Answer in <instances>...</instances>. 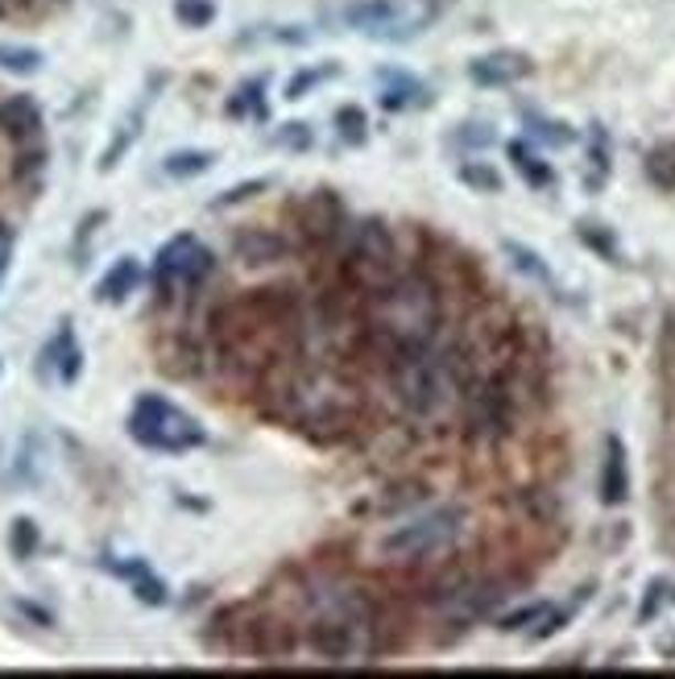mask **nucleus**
<instances>
[{
	"instance_id": "nucleus-29",
	"label": "nucleus",
	"mask_w": 675,
	"mask_h": 679,
	"mask_svg": "<svg viewBox=\"0 0 675 679\" xmlns=\"http://www.w3.org/2000/svg\"><path fill=\"white\" fill-rule=\"evenodd\" d=\"M551 610V605H526V610H518V613H510V617H502V629L506 634H514V629H526L531 622H539L543 613Z\"/></svg>"
},
{
	"instance_id": "nucleus-10",
	"label": "nucleus",
	"mask_w": 675,
	"mask_h": 679,
	"mask_svg": "<svg viewBox=\"0 0 675 679\" xmlns=\"http://www.w3.org/2000/svg\"><path fill=\"white\" fill-rule=\"evenodd\" d=\"M240 646H245L249 655H261V659H278V655H290V650H294V634H290L287 622L261 617V622H249V626H245Z\"/></svg>"
},
{
	"instance_id": "nucleus-15",
	"label": "nucleus",
	"mask_w": 675,
	"mask_h": 679,
	"mask_svg": "<svg viewBox=\"0 0 675 679\" xmlns=\"http://www.w3.org/2000/svg\"><path fill=\"white\" fill-rule=\"evenodd\" d=\"M141 282V266H137V257H120L113 270L100 278V287H96V299L100 303H120V299H129Z\"/></svg>"
},
{
	"instance_id": "nucleus-21",
	"label": "nucleus",
	"mask_w": 675,
	"mask_h": 679,
	"mask_svg": "<svg viewBox=\"0 0 675 679\" xmlns=\"http://www.w3.org/2000/svg\"><path fill=\"white\" fill-rule=\"evenodd\" d=\"M261 79L237 87V96L228 100V117H266V100H261Z\"/></svg>"
},
{
	"instance_id": "nucleus-9",
	"label": "nucleus",
	"mask_w": 675,
	"mask_h": 679,
	"mask_svg": "<svg viewBox=\"0 0 675 679\" xmlns=\"http://www.w3.org/2000/svg\"><path fill=\"white\" fill-rule=\"evenodd\" d=\"M531 75V58L518 51H493L469 63V79L481 87H506Z\"/></svg>"
},
{
	"instance_id": "nucleus-26",
	"label": "nucleus",
	"mask_w": 675,
	"mask_h": 679,
	"mask_svg": "<svg viewBox=\"0 0 675 679\" xmlns=\"http://www.w3.org/2000/svg\"><path fill=\"white\" fill-rule=\"evenodd\" d=\"M506 254L514 257V266H518V270H523V273H531V278H539V282H547V278H551V273H547V266H543V257H539V254H531V249H523V245H514V240H510V245H506Z\"/></svg>"
},
{
	"instance_id": "nucleus-6",
	"label": "nucleus",
	"mask_w": 675,
	"mask_h": 679,
	"mask_svg": "<svg viewBox=\"0 0 675 679\" xmlns=\"http://www.w3.org/2000/svg\"><path fill=\"white\" fill-rule=\"evenodd\" d=\"M510 427V394L502 381H481L469 394V431L473 435H502Z\"/></svg>"
},
{
	"instance_id": "nucleus-4",
	"label": "nucleus",
	"mask_w": 675,
	"mask_h": 679,
	"mask_svg": "<svg viewBox=\"0 0 675 679\" xmlns=\"http://www.w3.org/2000/svg\"><path fill=\"white\" fill-rule=\"evenodd\" d=\"M431 18H436L431 0H365V4L349 9V25H356L369 37H389V42L422 34V25Z\"/></svg>"
},
{
	"instance_id": "nucleus-34",
	"label": "nucleus",
	"mask_w": 675,
	"mask_h": 679,
	"mask_svg": "<svg viewBox=\"0 0 675 679\" xmlns=\"http://www.w3.org/2000/svg\"><path fill=\"white\" fill-rule=\"evenodd\" d=\"M311 141V133H307V125H287V133H278V146H307Z\"/></svg>"
},
{
	"instance_id": "nucleus-31",
	"label": "nucleus",
	"mask_w": 675,
	"mask_h": 679,
	"mask_svg": "<svg viewBox=\"0 0 675 679\" xmlns=\"http://www.w3.org/2000/svg\"><path fill=\"white\" fill-rule=\"evenodd\" d=\"M270 183L266 179H257V183H240V187H233L228 195H219L216 207H228V204H240V200H249V195H257V191H266Z\"/></svg>"
},
{
	"instance_id": "nucleus-23",
	"label": "nucleus",
	"mask_w": 675,
	"mask_h": 679,
	"mask_svg": "<svg viewBox=\"0 0 675 679\" xmlns=\"http://www.w3.org/2000/svg\"><path fill=\"white\" fill-rule=\"evenodd\" d=\"M9 547H13V556L18 560H30L38 551V527H34V518H18L13 522V530H9Z\"/></svg>"
},
{
	"instance_id": "nucleus-25",
	"label": "nucleus",
	"mask_w": 675,
	"mask_h": 679,
	"mask_svg": "<svg viewBox=\"0 0 675 679\" xmlns=\"http://www.w3.org/2000/svg\"><path fill=\"white\" fill-rule=\"evenodd\" d=\"M133 593H137V601H146V605H167V584L153 576L150 568H146L141 576H133Z\"/></svg>"
},
{
	"instance_id": "nucleus-2",
	"label": "nucleus",
	"mask_w": 675,
	"mask_h": 679,
	"mask_svg": "<svg viewBox=\"0 0 675 679\" xmlns=\"http://www.w3.org/2000/svg\"><path fill=\"white\" fill-rule=\"evenodd\" d=\"M129 435L141 448H153V452H191V448H200L207 440L200 419H191L186 410H179L158 394L137 398L133 414H129Z\"/></svg>"
},
{
	"instance_id": "nucleus-28",
	"label": "nucleus",
	"mask_w": 675,
	"mask_h": 679,
	"mask_svg": "<svg viewBox=\"0 0 675 679\" xmlns=\"http://www.w3.org/2000/svg\"><path fill=\"white\" fill-rule=\"evenodd\" d=\"M332 75H336V67H311V71H303V75H294L287 87V100H303L307 87L323 84V79H332Z\"/></svg>"
},
{
	"instance_id": "nucleus-22",
	"label": "nucleus",
	"mask_w": 675,
	"mask_h": 679,
	"mask_svg": "<svg viewBox=\"0 0 675 679\" xmlns=\"http://www.w3.org/2000/svg\"><path fill=\"white\" fill-rule=\"evenodd\" d=\"M174 18L183 21L186 30H203L216 18V4L212 0H174Z\"/></svg>"
},
{
	"instance_id": "nucleus-14",
	"label": "nucleus",
	"mask_w": 675,
	"mask_h": 679,
	"mask_svg": "<svg viewBox=\"0 0 675 679\" xmlns=\"http://www.w3.org/2000/svg\"><path fill=\"white\" fill-rule=\"evenodd\" d=\"M42 129V112L30 96H13V100L0 104V133L4 137H34Z\"/></svg>"
},
{
	"instance_id": "nucleus-7",
	"label": "nucleus",
	"mask_w": 675,
	"mask_h": 679,
	"mask_svg": "<svg viewBox=\"0 0 675 679\" xmlns=\"http://www.w3.org/2000/svg\"><path fill=\"white\" fill-rule=\"evenodd\" d=\"M349 261L365 266V270L382 273L386 278L389 266H394V240H389V228L382 220H361L349 233Z\"/></svg>"
},
{
	"instance_id": "nucleus-13",
	"label": "nucleus",
	"mask_w": 675,
	"mask_h": 679,
	"mask_svg": "<svg viewBox=\"0 0 675 679\" xmlns=\"http://www.w3.org/2000/svg\"><path fill=\"white\" fill-rule=\"evenodd\" d=\"M233 254L245 261V266H274V261H282L290 254V245L282 237H274L266 228H254V233H240L233 240Z\"/></svg>"
},
{
	"instance_id": "nucleus-5",
	"label": "nucleus",
	"mask_w": 675,
	"mask_h": 679,
	"mask_svg": "<svg viewBox=\"0 0 675 679\" xmlns=\"http://www.w3.org/2000/svg\"><path fill=\"white\" fill-rule=\"evenodd\" d=\"M216 270V257H212V249H203L195 237H174L158 254V261H153V278H158V290L162 294H170L174 287H200L207 273Z\"/></svg>"
},
{
	"instance_id": "nucleus-8",
	"label": "nucleus",
	"mask_w": 675,
	"mask_h": 679,
	"mask_svg": "<svg viewBox=\"0 0 675 679\" xmlns=\"http://www.w3.org/2000/svg\"><path fill=\"white\" fill-rule=\"evenodd\" d=\"M356 629L361 617H320L307 629V646L328 662H344L356 650Z\"/></svg>"
},
{
	"instance_id": "nucleus-3",
	"label": "nucleus",
	"mask_w": 675,
	"mask_h": 679,
	"mask_svg": "<svg viewBox=\"0 0 675 679\" xmlns=\"http://www.w3.org/2000/svg\"><path fill=\"white\" fill-rule=\"evenodd\" d=\"M460 535H464V509L460 506L431 509V514H422L415 522L398 527L394 535H386V539H382V551L403 563H419V560H427V556L448 551Z\"/></svg>"
},
{
	"instance_id": "nucleus-24",
	"label": "nucleus",
	"mask_w": 675,
	"mask_h": 679,
	"mask_svg": "<svg viewBox=\"0 0 675 679\" xmlns=\"http://www.w3.org/2000/svg\"><path fill=\"white\" fill-rule=\"evenodd\" d=\"M460 179L476 191H502V174L490 166H481V162H464V166H460Z\"/></svg>"
},
{
	"instance_id": "nucleus-17",
	"label": "nucleus",
	"mask_w": 675,
	"mask_h": 679,
	"mask_svg": "<svg viewBox=\"0 0 675 679\" xmlns=\"http://www.w3.org/2000/svg\"><path fill=\"white\" fill-rule=\"evenodd\" d=\"M46 357L58 365V377H63V381H75V377H79V369H84V353L75 348L71 323H63V327H58V340L51 344V353H46Z\"/></svg>"
},
{
	"instance_id": "nucleus-36",
	"label": "nucleus",
	"mask_w": 675,
	"mask_h": 679,
	"mask_svg": "<svg viewBox=\"0 0 675 679\" xmlns=\"http://www.w3.org/2000/svg\"><path fill=\"white\" fill-rule=\"evenodd\" d=\"M4 237H9V233H4V224H0V240H4Z\"/></svg>"
},
{
	"instance_id": "nucleus-19",
	"label": "nucleus",
	"mask_w": 675,
	"mask_h": 679,
	"mask_svg": "<svg viewBox=\"0 0 675 679\" xmlns=\"http://www.w3.org/2000/svg\"><path fill=\"white\" fill-rule=\"evenodd\" d=\"M646 179L663 191H675V141L646 153Z\"/></svg>"
},
{
	"instance_id": "nucleus-35",
	"label": "nucleus",
	"mask_w": 675,
	"mask_h": 679,
	"mask_svg": "<svg viewBox=\"0 0 675 679\" xmlns=\"http://www.w3.org/2000/svg\"><path fill=\"white\" fill-rule=\"evenodd\" d=\"M4 270H9V245L0 249V278H4Z\"/></svg>"
},
{
	"instance_id": "nucleus-11",
	"label": "nucleus",
	"mask_w": 675,
	"mask_h": 679,
	"mask_svg": "<svg viewBox=\"0 0 675 679\" xmlns=\"http://www.w3.org/2000/svg\"><path fill=\"white\" fill-rule=\"evenodd\" d=\"M303 228H307V237H315V240H332L340 228H344V207H340V200L332 191H320V195L307 200Z\"/></svg>"
},
{
	"instance_id": "nucleus-18",
	"label": "nucleus",
	"mask_w": 675,
	"mask_h": 679,
	"mask_svg": "<svg viewBox=\"0 0 675 679\" xmlns=\"http://www.w3.org/2000/svg\"><path fill=\"white\" fill-rule=\"evenodd\" d=\"M212 162H216V153L207 150H179L162 162V170H167L170 179H195L203 170H212Z\"/></svg>"
},
{
	"instance_id": "nucleus-12",
	"label": "nucleus",
	"mask_w": 675,
	"mask_h": 679,
	"mask_svg": "<svg viewBox=\"0 0 675 679\" xmlns=\"http://www.w3.org/2000/svg\"><path fill=\"white\" fill-rule=\"evenodd\" d=\"M630 497V473H625V448L618 435L606 440V464H601V502L606 506H622Z\"/></svg>"
},
{
	"instance_id": "nucleus-1",
	"label": "nucleus",
	"mask_w": 675,
	"mask_h": 679,
	"mask_svg": "<svg viewBox=\"0 0 675 679\" xmlns=\"http://www.w3.org/2000/svg\"><path fill=\"white\" fill-rule=\"evenodd\" d=\"M382 299V323L377 332H386L389 348L410 344V340H431L439 327V294L422 278H398L389 287L377 290Z\"/></svg>"
},
{
	"instance_id": "nucleus-20",
	"label": "nucleus",
	"mask_w": 675,
	"mask_h": 679,
	"mask_svg": "<svg viewBox=\"0 0 675 679\" xmlns=\"http://www.w3.org/2000/svg\"><path fill=\"white\" fill-rule=\"evenodd\" d=\"M42 63H46V58H42V51H34V46H0V71L34 75Z\"/></svg>"
},
{
	"instance_id": "nucleus-27",
	"label": "nucleus",
	"mask_w": 675,
	"mask_h": 679,
	"mask_svg": "<svg viewBox=\"0 0 675 679\" xmlns=\"http://www.w3.org/2000/svg\"><path fill=\"white\" fill-rule=\"evenodd\" d=\"M336 125H340V137H344V141H356V146L365 141V112H361V108H340Z\"/></svg>"
},
{
	"instance_id": "nucleus-32",
	"label": "nucleus",
	"mask_w": 675,
	"mask_h": 679,
	"mask_svg": "<svg viewBox=\"0 0 675 679\" xmlns=\"http://www.w3.org/2000/svg\"><path fill=\"white\" fill-rule=\"evenodd\" d=\"M42 166H46V153H42V150H30V153H21V158H18L13 174H18V179H30V174H38Z\"/></svg>"
},
{
	"instance_id": "nucleus-16",
	"label": "nucleus",
	"mask_w": 675,
	"mask_h": 679,
	"mask_svg": "<svg viewBox=\"0 0 675 679\" xmlns=\"http://www.w3.org/2000/svg\"><path fill=\"white\" fill-rule=\"evenodd\" d=\"M510 162H514V170L523 174L531 187H551V179H556L551 166H547L535 150H526L523 141H510Z\"/></svg>"
},
{
	"instance_id": "nucleus-30",
	"label": "nucleus",
	"mask_w": 675,
	"mask_h": 679,
	"mask_svg": "<svg viewBox=\"0 0 675 679\" xmlns=\"http://www.w3.org/2000/svg\"><path fill=\"white\" fill-rule=\"evenodd\" d=\"M531 125H535V133L539 137H547V141H556V146H572L576 141V133L572 129H568V125H556V120H531Z\"/></svg>"
},
{
	"instance_id": "nucleus-33",
	"label": "nucleus",
	"mask_w": 675,
	"mask_h": 679,
	"mask_svg": "<svg viewBox=\"0 0 675 679\" xmlns=\"http://www.w3.org/2000/svg\"><path fill=\"white\" fill-rule=\"evenodd\" d=\"M601 224H580V240H589L592 249H601L606 257H613V240L606 237V233H597Z\"/></svg>"
}]
</instances>
